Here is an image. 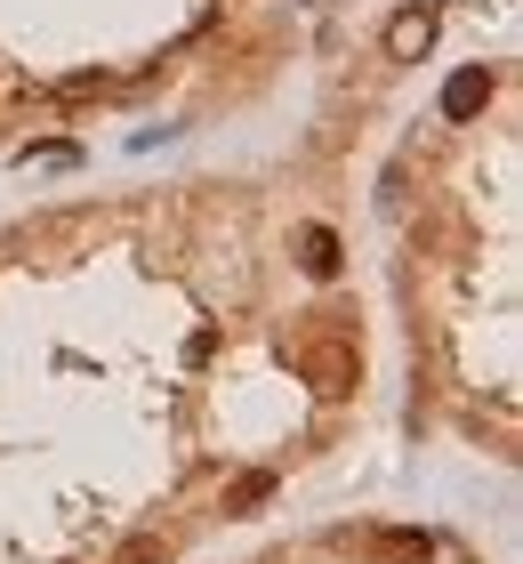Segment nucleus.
I'll return each mask as SVG.
<instances>
[{
  "label": "nucleus",
  "instance_id": "7ed1b4c3",
  "mask_svg": "<svg viewBox=\"0 0 523 564\" xmlns=\"http://www.w3.org/2000/svg\"><path fill=\"white\" fill-rule=\"evenodd\" d=\"M427 41H435V9H403L395 24H386V57H395V65H411Z\"/></svg>",
  "mask_w": 523,
  "mask_h": 564
},
{
  "label": "nucleus",
  "instance_id": "39448f33",
  "mask_svg": "<svg viewBox=\"0 0 523 564\" xmlns=\"http://www.w3.org/2000/svg\"><path fill=\"white\" fill-rule=\"evenodd\" d=\"M266 492H274V476H242V484H233V492H226V508H258Z\"/></svg>",
  "mask_w": 523,
  "mask_h": 564
},
{
  "label": "nucleus",
  "instance_id": "423d86ee",
  "mask_svg": "<svg viewBox=\"0 0 523 564\" xmlns=\"http://www.w3.org/2000/svg\"><path fill=\"white\" fill-rule=\"evenodd\" d=\"M379 556H427V532H386Z\"/></svg>",
  "mask_w": 523,
  "mask_h": 564
},
{
  "label": "nucleus",
  "instance_id": "f257e3e1",
  "mask_svg": "<svg viewBox=\"0 0 523 564\" xmlns=\"http://www.w3.org/2000/svg\"><path fill=\"white\" fill-rule=\"evenodd\" d=\"M298 371L314 379V395H347L355 388V347L347 339H306L298 347Z\"/></svg>",
  "mask_w": 523,
  "mask_h": 564
},
{
  "label": "nucleus",
  "instance_id": "20e7f679",
  "mask_svg": "<svg viewBox=\"0 0 523 564\" xmlns=\"http://www.w3.org/2000/svg\"><path fill=\"white\" fill-rule=\"evenodd\" d=\"M298 250H306V274H338V235L330 226H306Z\"/></svg>",
  "mask_w": 523,
  "mask_h": 564
},
{
  "label": "nucleus",
  "instance_id": "f03ea898",
  "mask_svg": "<svg viewBox=\"0 0 523 564\" xmlns=\"http://www.w3.org/2000/svg\"><path fill=\"white\" fill-rule=\"evenodd\" d=\"M483 106H491V73H483V65H467V73L443 82V113H451V121H476Z\"/></svg>",
  "mask_w": 523,
  "mask_h": 564
}]
</instances>
